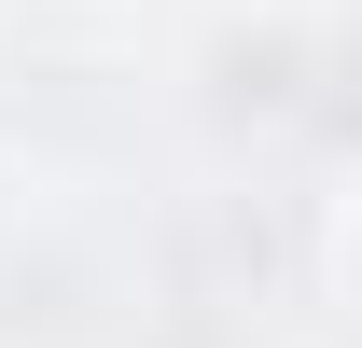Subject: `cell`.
I'll return each mask as SVG.
<instances>
[{"label":"cell","mask_w":362,"mask_h":348,"mask_svg":"<svg viewBox=\"0 0 362 348\" xmlns=\"http://www.w3.org/2000/svg\"><path fill=\"white\" fill-rule=\"evenodd\" d=\"M349 279H362V237H349Z\"/></svg>","instance_id":"obj_1"}]
</instances>
